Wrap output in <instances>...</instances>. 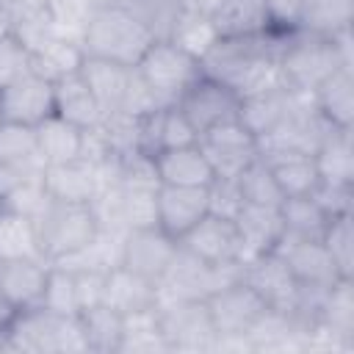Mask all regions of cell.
Returning a JSON list of instances; mask_svg holds the SVG:
<instances>
[{"label":"cell","mask_w":354,"mask_h":354,"mask_svg":"<svg viewBox=\"0 0 354 354\" xmlns=\"http://www.w3.org/2000/svg\"><path fill=\"white\" fill-rule=\"evenodd\" d=\"M210 19L218 30V39L257 36L271 28L263 0H224Z\"/></svg>","instance_id":"cell-31"},{"label":"cell","mask_w":354,"mask_h":354,"mask_svg":"<svg viewBox=\"0 0 354 354\" xmlns=\"http://www.w3.org/2000/svg\"><path fill=\"white\" fill-rule=\"evenodd\" d=\"M288 33L290 30L268 28L266 33H257V36L218 39L199 61L202 72L227 83L238 97L266 91L274 86H285L277 58H279V50Z\"/></svg>","instance_id":"cell-1"},{"label":"cell","mask_w":354,"mask_h":354,"mask_svg":"<svg viewBox=\"0 0 354 354\" xmlns=\"http://www.w3.org/2000/svg\"><path fill=\"white\" fill-rule=\"evenodd\" d=\"M241 279L266 301L268 310H277V313H285V315L293 310V301L299 296V282L290 274L282 254L266 252V254L243 263Z\"/></svg>","instance_id":"cell-12"},{"label":"cell","mask_w":354,"mask_h":354,"mask_svg":"<svg viewBox=\"0 0 354 354\" xmlns=\"http://www.w3.org/2000/svg\"><path fill=\"white\" fill-rule=\"evenodd\" d=\"M80 329L86 337V348L94 354H119L122 346V315L105 304H97L91 310H83Z\"/></svg>","instance_id":"cell-40"},{"label":"cell","mask_w":354,"mask_h":354,"mask_svg":"<svg viewBox=\"0 0 354 354\" xmlns=\"http://www.w3.org/2000/svg\"><path fill=\"white\" fill-rule=\"evenodd\" d=\"M185 119L194 124L196 136L210 130V127H218L224 122H235L238 119V108H241V97L221 80L210 77V75H199L183 94L180 100L174 102Z\"/></svg>","instance_id":"cell-9"},{"label":"cell","mask_w":354,"mask_h":354,"mask_svg":"<svg viewBox=\"0 0 354 354\" xmlns=\"http://www.w3.org/2000/svg\"><path fill=\"white\" fill-rule=\"evenodd\" d=\"M149 30L155 39H166L177 14L183 11L180 0H122Z\"/></svg>","instance_id":"cell-46"},{"label":"cell","mask_w":354,"mask_h":354,"mask_svg":"<svg viewBox=\"0 0 354 354\" xmlns=\"http://www.w3.org/2000/svg\"><path fill=\"white\" fill-rule=\"evenodd\" d=\"M180 243L166 235L160 227H141V230H127L122 241V266L158 282L169 263L174 260Z\"/></svg>","instance_id":"cell-15"},{"label":"cell","mask_w":354,"mask_h":354,"mask_svg":"<svg viewBox=\"0 0 354 354\" xmlns=\"http://www.w3.org/2000/svg\"><path fill=\"white\" fill-rule=\"evenodd\" d=\"M11 33V17H8V8H6V0H0V36Z\"/></svg>","instance_id":"cell-57"},{"label":"cell","mask_w":354,"mask_h":354,"mask_svg":"<svg viewBox=\"0 0 354 354\" xmlns=\"http://www.w3.org/2000/svg\"><path fill=\"white\" fill-rule=\"evenodd\" d=\"M235 185L243 196L246 205H268V207H279L282 205V191L268 169V163L257 155L238 177H235Z\"/></svg>","instance_id":"cell-42"},{"label":"cell","mask_w":354,"mask_h":354,"mask_svg":"<svg viewBox=\"0 0 354 354\" xmlns=\"http://www.w3.org/2000/svg\"><path fill=\"white\" fill-rule=\"evenodd\" d=\"M205 304H207V313H210L216 337H230V335L246 337L249 329L268 310L266 301L243 279H235V282L218 288L216 293H210L205 299Z\"/></svg>","instance_id":"cell-11"},{"label":"cell","mask_w":354,"mask_h":354,"mask_svg":"<svg viewBox=\"0 0 354 354\" xmlns=\"http://www.w3.org/2000/svg\"><path fill=\"white\" fill-rule=\"evenodd\" d=\"M310 196L318 202V207L329 218H335V216H348L351 213L354 188L351 185H343V183H324V180H318V185L313 188Z\"/></svg>","instance_id":"cell-52"},{"label":"cell","mask_w":354,"mask_h":354,"mask_svg":"<svg viewBox=\"0 0 354 354\" xmlns=\"http://www.w3.org/2000/svg\"><path fill=\"white\" fill-rule=\"evenodd\" d=\"M39 307H44L50 313H58V315H80L77 296H75V274L69 268H61V266L50 263Z\"/></svg>","instance_id":"cell-43"},{"label":"cell","mask_w":354,"mask_h":354,"mask_svg":"<svg viewBox=\"0 0 354 354\" xmlns=\"http://www.w3.org/2000/svg\"><path fill=\"white\" fill-rule=\"evenodd\" d=\"M243 205H246V202H243V196H241L235 180L216 177V180L207 185V213L235 221V216L241 213Z\"/></svg>","instance_id":"cell-50"},{"label":"cell","mask_w":354,"mask_h":354,"mask_svg":"<svg viewBox=\"0 0 354 354\" xmlns=\"http://www.w3.org/2000/svg\"><path fill=\"white\" fill-rule=\"evenodd\" d=\"M136 72L152 88L160 105H174L180 94L202 75L199 58L188 55L169 39H155L136 64Z\"/></svg>","instance_id":"cell-6"},{"label":"cell","mask_w":354,"mask_h":354,"mask_svg":"<svg viewBox=\"0 0 354 354\" xmlns=\"http://www.w3.org/2000/svg\"><path fill=\"white\" fill-rule=\"evenodd\" d=\"M130 69L133 66H122V64L108 61V58H94V55L83 58L80 77L86 80V86L94 94V100L100 102L102 113L119 111L124 88H127V80H130Z\"/></svg>","instance_id":"cell-25"},{"label":"cell","mask_w":354,"mask_h":354,"mask_svg":"<svg viewBox=\"0 0 354 354\" xmlns=\"http://www.w3.org/2000/svg\"><path fill=\"white\" fill-rule=\"evenodd\" d=\"M196 130L185 119V113L177 105H163L147 116H141V152L158 155L166 149L196 144Z\"/></svg>","instance_id":"cell-20"},{"label":"cell","mask_w":354,"mask_h":354,"mask_svg":"<svg viewBox=\"0 0 354 354\" xmlns=\"http://www.w3.org/2000/svg\"><path fill=\"white\" fill-rule=\"evenodd\" d=\"M11 318H14V310L8 307V301H6V299H3V293H0V326H6Z\"/></svg>","instance_id":"cell-58"},{"label":"cell","mask_w":354,"mask_h":354,"mask_svg":"<svg viewBox=\"0 0 354 354\" xmlns=\"http://www.w3.org/2000/svg\"><path fill=\"white\" fill-rule=\"evenodd\" d=\"M75 274V296H77V310H91L97 304H102L105 296V274L108 271H72Z\"/></svg>","instance_id":"cell-53"},{"label":"cell","mask_w":354,"mask_h":354,"mask_svg":"<svg viewBox=\"0 0 354 354\" xmlns=\"http://www.w3.org/2000/svg\"><path fill=\"white\" fill-rule=\"evenodd\" d=\"M313 97H315L318 113L332 127L348 130L351 127V119H354V69H337V72H332L313 91Z\"/></svg>","instance_id":"cell-27"},{"label":"cell","mask_w":354,"mask_h":354,"mask_svg":"<svg viewBox=\"0 0 354 354\" xmlns=\"http://www.w3.org/2000/svg\"><path fill=\"white\" fill-rule=\"evenodd\" d=\"M19 257L44 260L39 227L33 218L0 207V260H19Z\"/></svg>","instance_id":"cell-34"},{"label":"cell","mask_w":354,"mask_h":354,"mask_svg":"<svg viewBox=\"0 0 354 354\" xmlns=\"http://www.w3.org/2000/svg\"><path fill=\"white\" fill-rule=\"evenodd\" d=\"M41 185L53 202L66 205H88L97 191V174L94 166L86 160H69V163H53L44 166Z\"/></svg>","instance_id":"cell-22"},{"label":"cell","mask_w":354,"mask_h":354,"mask_svg":"<svg viewBox=\"0 0 354 354\" xmlns=\"http://www.w3.org/2000/svg\"><path fill=\"white\" fill-rule=\"evenodd\" d=\"M315 166H318V177L324 183H343V185H354V144H351V127L340 130L332 127L326 133V138L321 141V147L315 149Z\"/></svg>","instance_id":"cell-30"},{"label":"cell","mask_w":354,"mask_h":354,"mask_svg":"<svg viewBox=\"0 0 354 354\" xmlns=\"http://www.w3.org/2000/svg\"><path fill=\"white\" fill-rule=\"evenodd\" d=\"M354 216H335L329 218L324 235H321V243L326 246L329 257L335 260L340 277H354Z\"/></svg>","instance_id":"cell-44"},{"label":"cell","mask_w":354,"mask_h":354,"mask_svg":"<svg viewBox=\"0 0 354 354\" xmlns=\"http://www.w3.org/2000/svg\"><path fill=\"white\" fill-rule=\"evenodd\" d=\"M152 41V30L124 3L94 6L80 36L86 55L108 58L122 66H136Z\"/></svg>","instance_id":"cell-2"},{"label":"cell","mask_w":354,"mask_h":354,"mask_svg":"<svg viewBox=\"0 0 354 354\" xmlns=\"http://www.w3.org/2000/svg\"><path fill=\"white\" fill-rule=\"evenodd\" d=\"M102 304L116 310L119 315H130V313H141L149 307H158V282L116 266L105 274V296Z\"/></svg>","instance_id":"cell-21"},{"label":"cell","mask_w":354,"mask_h":354,"mask_svg":"<svg viewBox=\"0 0 354 354\" xmlns=\"http://www.w3.org/2000/svg\"><path fill=\"white\" fill-rule=\"evenodd\" d=\"M196 144L205 152L213 174L216 177H227V180H235L260 155L257 138L238 119L199 133Z\"/></svg>","instance_id":"cell-10"},{"label":"cell","mask_w":354,"mask_h":354,"mask_svg":"<svg viewBox=\"0 0 354 354\" xmlns=\"http://www.w3.org/2000/svg\"><path fill=\"white\" fill-rule=\"evenodd\" d=\"M55 113V88L50 80L28 72L11 86L0 88V119L36 127Z\"/></svg>","instance_id":"cell-13"},{"label":"cell","mask_w":354,"mask_h":354,"mask_svg":"<svg viewBox=\"0 0 354 354\" xmlns=\"http://www.w3.org/2000/svg\"><path fill=\"white\" fill-rule=\"evenodd\" d=\"M158 108H163L160 102H158V97L152 94V88L144 83V77L136 72V66L130 69V80H127V88H124V97H122V105H119V111H124V113H130V116H147V113H152V111H158Z\"/></svg>","instance_id":"cell-51"},{"label":"cell","mask_w":354,"mask_h":354,"mask_svg":"<svg viewBox=\"0 0 354 354\" xmlns=\"http://www.w3.org/2000/svg\"><path fill=\"white\" fill-rule=\"evenodd\" d=\"M122 218L127 230L158 227V188H122Z\"/></svg>","instance_id":"cell-45"},{"label":"cell","mask_w":354,"mask_h":354,"mask_svg":"<svg viewBox=\"0 0 354 354\" xmlns=\"http://www.w3.org/2000/svg\"><path fill=\"white\" fill-rule=\"evenodd\" d=\"M8 337L14 351L33 354H77L88 351L77 315H58L44 307L14 313L8 321Z\"/></svg>","instance_id":"cell-4"},{"label":"cell","mask_w":354,"mask_h":354,"mask_svg":"<svg viewBox=\"0 0 354 354\" xmlns=\"http://www.w3.org/2000/svg\"><path fill=\"white\" fill-rule=\"evenodd\" d=\"M53 88H55V113L58 116H64L66 122L77 124L80 130L83 127H94V124L102 122L105 113H102L100 102L94 100V94L88 91V86L80 77V72L53 83Z\"/></svg>","instance_id":"cell-29"},{"label":"cell","mask_w":354,"mask_h":354,"mask_svg":"<svg viewBox=\"0 0 354 354\" xmlns=\"http://www.w3.org/2000/svg\"><path fill=\"white\" fill-rule=\"evenodd\" d=\"M94 6H105V3H122V0H91Z\"/></svg>","instance_id":"cell-59"},{"label":"cell","mask_w":354,"mask_h":354,"mask_svg":"<svg viewBox=\"0 0 354 354\" xmlns=\"http://www.w3.org/2000/svg\"><path fill=\"white\" fill-rule=\"evenodd\" d=\"M268 11V25L274 30H296L301 0H263Z\"/></svg>","instance_id":"cell-54"},{"label":"cell","mask_w":354,"mask_h":354,"mask_svg":"<svg viewBox=\"0 0 354 354\" xmlns=\"http://www.w3.org/2000/svg\"><path fill=\"white\" fill-rule=\"evenodd\" d=\"M318 321L343 340L354 343V277H340L324 290Z\"/></svg>","instance_id":"cell-39"},{"label":"cell","mask_w":354,"mask_h":354,"mask_svg":"<svg viewBox=\"0 0 354 354\" xmlns=\"http://www.w3.org/2000/svg\"><path fill=\"white\" fill-rule=\"evenodd\" d=\"M277 254H282V260L288 263L290 274L296 277L299 285L307 288H329L335 279H340V271L335 266V260L329 257L326 246L321 241H307V238H290L282 232L277 249Z\"/></svg>","instance_id":"cell-16"},{"label":"cell","mask_w":354,"mask_h":354,"mask_svg":"<svg viewBox=\"0 0 354 354\" xmlns=\"http://www.w3.org/2000/svg\"><path fill=\"white\" fill-rule=\"evenodd\" d=\"M47 268H50V263L36 260V257L0 260V293L14 313L39 307Z\"/></svg>","instance_id":"cell-18"},{"label":"cell","mask_w":354,"mask_h":354,"mask_svg":"<svg viewBox=\"0 0 354 354\" xmlns=\"http://www.w3.org/2000/svg\"><path fill=\"white\" fill-rule=\"evenodd\" d=\"M285 102H288V88L285 86H274L266 91H254L241 97V108H238V122L254 136L263 138L266 133H271L277 127V122L285 113Z\"/></svg>","instance_id":"cell-33"},{"label":"cell","mask_w":354,"mask_h":354,"mask_svg":"<svg viewBox=\"0 0 354 354\" xmlns=\"http://www.w3.org/2000/svg\"><path fill=\"white\" fill-rule=\"evenodd\" d=\"M36 141L39 152L47 166L53 163H69L80 158V144H83V130L64 116L53 113L41 124H36Z\"/></svg>","instance_id":"cell-32"},{"label":"cell","mask_w":354,"mask_h":354,"mask_svg":"<svg viewBox=\"0 0 354 354\" xmlns=\"http://www.w3.org/2000/svg\"><path fill=\"white\" fill-rule=\"evenodd\" d=\"M243 266L241 263H227V266H210L191 254L188 249H177L174 260L169 263L166 274L158 279V301L160 299H194L205 301L210 293L218 288L241 279Z\"/></svg>","instance_id":"cell-5"},{"label":"cell","mask_w":354,"mask_h":354,"mask_svg":"<svg viewBox=\"0 0 354 354\" xmlns=\"http://www.w3.org/2000/svg\"><path fill=\"white\" fill-rule=\"evenodd\" d=\"M83 58H86V53H83L80 41L66 39V36H50L41 44L30 47V72L50 83H58V80L80 72Z\"/></svg>","instance_id":"cell-24"},{"label":"cell","mask_w":354,"mask_h":354,"mask_svg":"<svg viewBox=\"0 0 354 354\" xmlns=\"http://www.w3.org/2000/svg\"><path fill=\"white\" fill-rule=\"evenodd\" d=\"M22 180H28V174H22L17 166L0 160V207L6 205V199L14 194V188H17Z\"/></svg>","instance_id":"cell-55"},{"label":"cell","mask_w":354,"mask_h":354,"mask_svg":"<svg viewBox=\"0 0 354 354\" xmlns=\"http://www.w3.org/2000/svg\"><path fill=\"white\" fill-rule=\"evenodd\" d=\"M158 351H171L163 337V329H160L158 307L122 315L119 354H158Z\"/></svg>","instance_id":"cell-35"},{"label":"cell","mask_w":354,"mask_h":354,"mask_svg":"<svg viewBox=\"0 0 354 354\" xmlns=\"http://www.w3.org/2000/svg\"><path fill=\"white\" fill-rule=\"evenodd\" d=\"M177 243L210 266L241 263V238L232 218L205 213Z\"/></svg>","instance_id":"cell-14"},{"label":"cell","mask_w":354,"mask_h":354,"mask_svg":"<svg viewBox=\"0 0 354 354\" xmlns=\"http://www.w3.org/2000/svg\"><path fill=\"white\" fill-rule=\"evenodd\" d=\"M36 227H39V241L47 263H55L83 249L100 232L88 205H66V202H50L47 210L39 216Z\"/></svg>","instance_id":"cell-7"},{"label":"cell","mask_w":354,"mask_h":354,"mask_svg":"<svg viewBox=\"0 0 354 354\" xmlns=\"http://www.w3.org/2000/svg\"><path fill=\"white\" fill-rule=\"evenodd\" d=\"M6 8L11 17V33H17L28 50L55 36L50 0H6Z\"/></svg>","instance_id":"cell-37"},{"label":"cell","mask_w":354,"mask_h":354,"mask_svg":"<svg viewBox=\"0 0 354 354\" xmlns=\"http://www.w3.org/2000/svg\"><path fill=\"white\" fill-rule=\"evenodd\" d=\"M268 163L282 196H307L318 185V166L315 158L307 152H260Z\"/></svg>","instance_id":"cell-26"},{"label":"cell","mask_w":354,"mask_h":354,"mask_svg":"<svg viewBox=\"0 0 354 354\" xmlns=\"http://www.w3.org/2000/svg\"><path fill=\"white\" fill-rule=\"evenodd\" d=\"M351 19L354 0H301L296 28L318 36H335L351 28Z\"/></svg>","instance_id":"cell-36"},{"label":"cell","mask_w":354,"mask_h":354,"mask_svg":"<svg viewBox=\"0 0 354 354\" xmlns=\"http://www.w3.org/2000/svg\"><path fill=\"white\" fill-rule=\"evenodd\" d=\"M207 213V185H160L158 227L180 241Z\"/></svg>","instance_id":"cell-17"},{"label":"cell","mask_w":354,"mask_h":354,"mask_svg":"<svg viewBox=\"0 0 354 354\" xmlns=\"http://www.w3.org/2000/svg\"><path fill=\"white\" fill-rule=\"evenodd\" d=\"M166 39L174 41L188 55H194V58L202 61L205 53L218 41V30H216V25H213L210 17H202V14H194V11H185L183 8L177 14V19H174V25H171V30H169Z\"/></svg>","instance_id":"cell-41"},{"label":"cell","mask_w":354,"mask_h":354,"mask_svg":"<svg viewBox=\"0 0 354 354\" xmlns=\"http://www.w3.org/2000/svg\"><path fill=\"white\" fill-rule=\"evenodd\" d=\"M155 169L160 185H210L216 180L199 144L166 149L155 155Z\"/></svg>","instance_id":"cell-23"},{"label":"cell","mask_w":354,"mask_h":354,"mask_svg":"<svg viewBox=\"0 0 354 354\" xmlns=\"http://www.w3.org/2000/svg\"><path fill=\"white\" fill-rule=\"evenodd\" d=\"M235 227L241 238V266L266 252H274L282 238L279 207H268V205H243L241 213L235 216Z\"/></svg>","instance_id":"cell-19"},{"label":"cell","mask_w":354,"mask_h":354,"mask_svg":"<svg viewBox=\"0 0 354 354\" xmlns=\"http://www.w3.org/2000/svg\"><path fill=\"white\" fill-rule=\"evenodd\" d=\"M50 202H53V199L47 196V191H44V185H41V177H28V180H22V183L14 188V194L6 199L3 207L14 210V213H22V216H28V218H33V221H39V216L47 210Z\"/></svg>","instance_id":"cell-49"},{"label":"cell","mask_w":354,"mask_h":354,"mask_svg":"<svg viewBox=\"0 0 354 354\" xmlns=\"http://www.w3.org/2000/svg\"><path fill=\"white\" fill-rule=\"evenodd\" d=\"M119 185L122 188H160L155 158L147 152H130L119 158Z\"/></svg>","instance_id":"cell-48"},{"label":"cell","mask_w":354,"mask_h":354,"mask_svg":"<svg viewBox=\"0 0 354 354\" xmlns=\"http://www.w3.org/2000/svg\"><path fill=\"white\" fill-rule=\"evenodd\" d=\"M30 72V50L17 33L0 36V88Z\"/></svg>","instance_id":"cell-47"},{"label":"cell","mask_w":354,"mask_h":354,"mask_svg":"<svg viewBox=\"0 0 354 354\" xmlns=\"http://www.w3.org/2000/svg\"><path fill=\"white\" fill-rule=\"evenodd\" d=\"M0 160L17 166L28 177H41L47 163L39 152L36 127L0 119Z\"/></svg>","instance_id":"cell-28"},{"label":"cell","mask_w":354,"mask_h":354,"mask_svg":"<svg viewBox=\"0 0 354 354\" xmlns=\"http://www.w3.org/2000/svg\"><path fill=\"white\" fill-rule=\"evenodd\" d=\"M158 318L171 351H213L216 329L205 301L194 299H160Z\"/></svg>","instance_id":"cell-8"},{"label":"cell","mask_w":354,"mask_h":354,"mask_svg":"<svg viewBox=\"0 0 354 354\" xmlns=\"http://www.w3.org/2000/svg\"><path fill=\"white\" fill-rule=\"evenodd\" d=\"M279 216H282V232L290 238H307V241H321L329 216L318 207V202L307 194V196H288L279 205Z\"/></svg>","instance_id":"cell-38"},{"label":"cell","mask_w":354,"mask_h":354,"mask_svg":"<svg viewBox=\"0 0 354 354\" xmlns=\"http://www.w3.org/2000/svg\"><path fill=\"white\" fill-rule=\"evenodd\" d=\"M279 75L290 91H315L332 72L351 69L343 64L332 36H318L307 30H290L279 50Z\"/></svg>","instance_id":"cell-3"},{"label":"cell","mask_w":354,"mask_h":354,"mask_svg":"<svg viewBox=\"0 0 354 354\" xmlns=\"http://www.w3.org/2000/svg\"><path fill=\"white\" fill-rule=\"evenodd\" d=\"M221 3L224 0H180V6L185 11H194V14H202V17H213Z\"/></svg>","instance_id":"cell-56"}]
</instances>
